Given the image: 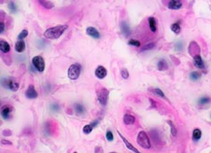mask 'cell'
I'll return each instance as SVG.
<instances>
[{"label":"cell","mask_w":211,"mask_h":153,"mask_svg":"<svg viewBox=\"0 0 211 153\" xmlns=\"http://www.w3.org/2000/svg\"><path fill=\"white\" fill-rule=\"evenodd\" d=\"M68 29V25H60L54 26V27H51L49 29H47L43 35L45 38L47 39H51V40H57L59 39L63 32Z\"/></svg>","instance_id":"cell-1"},{"label":"cell","mask_w":211,"mask_h":153,"mask_svg":"<svg viewBox=\"0 0 211 153\" xmlns=\"http://www.w3.org/2000/svg\"><path fill=\"white\" fill-rule=\"evenodd\" d=\"M137 143L144 149H150L151 148V141L149 140V137L146 134V132L144 131H142L138 133Z\"/></svg>","instance_id":"cell-2"},{"label":"cell","mask_w":211,"mask_h":153,"mask_svg":"<svg viewBox=\"0 0 211 153\" xmlns=\"http://www.w3.org/2000/svg\"><path fill=\"white\" fill-rule=\"evenodd\" d=\"M80 72H81L80 65H79V64H72L68 70V76H69L70 79L75 80L79 76Z\"/></svg>","instance_id":"cell-3"},{"label":"cell","mask_w":211,"mask_h":153,"mask_svg":"<svg viewBox=\"0 0 211 153\" xmlns=\"http://www.w3.org/2000/svg\"><path fill=\"white\" fill-rule=\"evenodd\" d=\"M32 63L33 65V67L35 68V70L39 72H43L44 69H45V62L43 57L41 56H35L32 59Z\"/></svg>","instance_id":"cell-4"},{"label":"cell","mask_w":211,"mask_h":153,"mask_svg":"<svg viewBox=\"0 0 211 153\" xmlns=\"http://www.w3.org/2000/svg\"><path fill=\"white\" fill-rule=\"evenodd\" d=\"M97 95H98V99L99 103L102 105H106L107 103V99H108V95H109L108 90L106 89L105 87H101L100 89L98 90Z\"/></svg>","instance_id":"cell-5"},{"label":"cell","mask_w":211,"mask_h":153,"mask_svg":"<svg viewBox=\"0 0 211 153\" xmlns=\"http://www.w3.org/2000/svg\"><path fill=\"white\" fill-rule=\"evenodd\" d=\"M26 97L29 99H34L38 97V93L36 92L34 87L33 85H30L26 91Z\"/></svg>","instance_id":"cell-6"},{"label":"cell","mask_w":211,"mask_h":153,"mask_svg":"<svg viewBox=\"0 0 211 153\" xmlns=\"http://www.w3.org/2000/svg\"><path fill=\"white\" fill-rule=\"evenodd\" d=\"M6 87H8L10 90H12V91H14V92H16L17 90H18V88H19V84H18V82L17 81H16L15 79H13V78H10V79H7L6 80Z\"/></svg>","instance_id":"cell-7"},{"label":"cell","mask_w":211,"mask_h":153,"mask_svg":"<svg viewBox=\"0 0 211 153\" xmlns=\"http://www.w3.org/2000/svg\"><path fill=\"white\" fill-rule=\"evenodd\" d=\"M86 32H87L88 35H89L90 37H92L94 39H99L100 38L99 32L94 27H88L87 30H86Z\"/></svg>","instance_id":"cell-8"},{"label":"cell","mask_w":211,"mask_h":153,"mask_svg":"<svg viewBox=\"0 0 211 153\" xmlns=\"http://www.w3.org/2000/svg\"><path fill=\"white\" fill-rule=\"evenodd\" d=\"M107 74V71L105 69V67L103 66H99L97 69H96V71H95V75L99 79H103L104 77H106Z\"/></svg>","instance_id":"cell-9"},{"label":"cell","mask_w":211,"mask_h":153,"mask_svg":"<svg viewBox=\"0 0 211 153\" xmlns=\"http://www.w3.org/2000/svg\"><path fill=\"white\" fill-rule=\"evenodd\" d=\"M193 62H194L195 67L198 68V69H199V70H203V69L205 68L204 61H203L202 58H201L199 54H197V55L194 56V61H193Z\"/></svg>","instance_id":"cell-10"},{"label":"cell","mask_w":211,"mask_h":153,"mask_svg":"<svg viewBox=\"0 0 211 153\" xmlns=\"http://www.w3.org/2000/svg\"><path fill=\"white\" fill-rule=\"evenodd\" d=\"M12 111H13V108L11 106H7V105L4 106L1 109V115H2V117L4 119H5V120H8L10 118V114H11Z\"/></svg>","instance_id":"cell-11"},{"label":"cell","mask_w":211,"mask_h":153,"mask_svg":"<svg viewBox=\"0 0 211 153\" xmlns=\"http://www.w3.org/2000/svg\"><path fill=\"white\" fill-rule=\"evenodd\" d=\"M182 6V3L181 0H171L168 4V7L172 10H178Z\"/></svg>","instance_id":"cell-12"},{"label":"cell","mask_w":211,"mask_h":153,"mask_svg":"<svg viewBox=\"0 0 211 153\" xmlns=\"http://www.w3.org/2000/svg\"><path fill=\"white\" fill-rule=\"evenodd\" d=\"M10 49H11L10 44L7 42L0 39V51L3 53H8L10 51Z\"/></svg>","instance_id":"cell-13"},{"label":"cell","mask_w":211,"mask_h":153,"mask_svg":"<svg viewBox=\"0 0 211 153\" xmlns=\"http://www.w3.org/2000/svg\"><path fill=\"white\" fill-rule=\"evenodd\" d=\"M15 50L17 52H19V53H21V52L25 51L26 50V42H25V41L24 40H18L16 42V45H15Z\"/></svg>","instance_id":"cell-14"},{"label":"cell","mask_w":211,"mask_h":153,"mask_svg":"<svg viewBox=\"0 0 211 153\" xmlns=\"http://www.w3.org/2000/svg\"><path fill=\"white\" fill-rule=\"evenodd\" d=\"M117 133H118V135L120 136V138L122 139V141H124V143L126 144V148H127L128 150L132 151H133V152H138L137 149H135V148L133 146L132 144H131V143H130V142H129V141H127V140H126V138H125V137H124V136H123V135H122L119 131H117Z\"/></svg>","instance_id":"cell-15"},{"label":"cell","mask_w":211,"mask_h":153,"mask_svg":"<svg viewBox=\"0 0 211 153\" xmlns=\"http://www.w3.org/2000/svg\"><path fill=\"white\" fill-rule=\"evenodd\" d=\"M121 31H122L123 34L126 37H127V36H129L131 34V29H130L129 25L126 22H122L121 23Z\"/></svg>","instance_id":"cell-16"},{"label":"cell","mask_w":211,"mask_h":153,"mask_svg":"<svg viewBox=\"0 0 211 153\" xmlns=\"http://www.w3.org/2000/svg\"><path fill=\"white\" fill-rule=\"evenodd\" d=\"M123 121H124L125 124H126V125H132V124H134V122H135V117L133 115H132V114H126L124 116Z\"/></svg>","instance_id":"cell-17"},{"label":"cell","mask_w":211,"mask_h":153,"mask_svg":"<svg viewBox=\"0 0 211 153\" xmlns=\"http://www.w3.org/2000/svg\"><path fill=\"white\" fill-rule=\"evenodd\" d=\"M74 110H75L76 114H79V115H80V114H84L85 112H86V109H85L84 105L81 104H74Z\"/></svg>","instance_id":"cell-18"},{"label":"cell","mask_w":211,"mask_h":153,"mask_svg":"<svg viewBox=\"0 0 211 153\" xmlns=\"http://www.w3.org/2000/svg\"><path fill=\"white\" fill-rule=\"evenodd\" d=\"M149 26H150V29L153 32H155L157 31V23H156V20L154 17H150L149 20Z\"/></svg>","instance_id":"cell-19"},{"label":"cell","mask_w":211,"mask_h":153,"mask_svg":"<svg viewBox=\"0 0 211 153\" xmlns=\"http://www.w3.org/2000/svg\"><path fill=\"white\" fill-rule=\"evenodd\" d=\"M37 1L39 2V4H41V5H43L46 9H52L54 6V5L49 0H37Z\"/></svg>","instance_id":"cell-20"},{"label":"cell","mask_w":211,"mask_h":153,"mask_svg":"<svg viewBox=\"0 0 211 153\" xmlns=\"http://www.w3.org/2000/svg\"><path fill=\"white\" fill-rule=\"evenodd\" d=\"M201 136H202V132H201V131L199 129H195L193 131V133H192V139H193V141H199V140H200Z\"/></svg>","instance_id":"cell-21"},{"label":"cell","mask_w":211,"mask_h":153,"mask_svg":"<svg viewBox=\"0 0 211 153\" xmlns=\"http://www.w3.org/2000/svg\"><path fill=\"white\" fill-rule=\"evenodd\" d=\"M159 70H166L168 69V64L165 59H160L157 64Z\"/></svg>","instance_id":"cell-22"},{"label":"cell","mask_w":211,"mask_h":153,"mask_svg":"<svg viewBox=\"0 0 211 153\" xmlns=\"http://www.w3.org/2000/svg\"><path fill=\"white\" fill-rule=\"evenodd\" d=\"M171 30L174 33L179 34V33L181 32V25H180V24H179V23H174V24H172L171 26Z\"/></svg>","instance_id":"cell-23"},{"label":"cell","mask_w":211,"mask_h":153,"mask_svg":"<svg viewBox=\"0 0 211 153\" xmlns=\"http://www.w3.org/2000/svg\"><path fill=\"white\" fill-rule=\"evenodd\" d=\"M211 102V99L209 97H202L199 99V105H205V104H208Z\"/></svg>","instance_id":"cell-24"},{"label":"cell","mask_w":211,"mask_h":153,"mask_svg":"<svg viewBox=\"0 0 211 153\" xmlns=\"http://www.w3.org/2000/svg\"><path fill=\"white\" fill-rule=\"evenodd\" d=\"M201 76V74L199 72H197V71H192L190 74H189V78L192 80V81H197L200 78Z\"/></svg>","instance_id":"cell-25"},{"label":"cell","mask_w":211,"mask_h":153,"mask_svg":"<svg viewBox=\"0 0 211 153\" xmlns=\"http://www.w3.org/2000/svg\"><path fill=\"white\" fill-rule=\"evenodd\" d=\"M8 8L10 9V11L12 12V13H16L17 12V6H16V3L15 2H9V4H8Z\"/></svg>","instance_id":"cell-26"},{"label":"cell","mask_w":211,"mask_h":153,"mask_svg":"<svg viewBox=\"0 0 211 153\" xmlns=\"http://www.w3.org/2000/svg\"><path fill=\"white\" fill-rule=\"evenodd\" d=\"M93 130V126L91 124H87L83 127V132L85 134H89Z\"/></svg>","instance_id":"cell-27"},{"label":"cell","mask_w":211,"mask_h":153,"mask_svg":"<svg viewBox=\"0 0 211 153\" xmlns=\"http://www.w3.org/2000/svg\"><path fill=\"white\" fill-rule=\"evenodd\" d=\"M168 124H169L170 126H171V131L172 136H176V135H177V130H176V127H175L174 124H173L171 121H168Z\"/></svg>","instance_id":"cell-28"},{"label":"cell","mask_w":211,"mask_h":153,"mask_svg":"<svg viewBox=\"0 0 211 153\" xmlns=\"http://www.w3.org/2000/svg\"><path fill=\"white\" fill-rule=\"evenodd\" d=\"M27 36H28V31H27V30H23V31L19 33L17 39H18V40H24L25 38H26Z\"/></svg>","instance_id":"cell-29"},{"label":"cell","mask_w":211,"mask_h":153,"mask_svg":"<svg viewBox=\"0 0 211 153\" xmlns=\"http://www.w3.org/2000/svg\"><path fill=\"white\" fill-rule=\"evenodd\" d=\"M128 44H129V45H132L133 47H140V46H141L140 42L137 41V40H133V39L130 40V41L128 42Z\"/></svg>","instance_id":"cell-30"},{"label":"cell","mask_w":211,"mask_h":153,"mask_svg":"<svg viewBox=\"0 0 211 153\" xmlns=\"http://www.w3.org/2000/svg\"><path fill=\"white\" fill-rule=\"evenodd\" d=\"M121 76H122L123 78L127 79V78L129 77V72H128V70H127L126 69H123V70H121Z\"/></svg>","instance_id":"cell-31"},{"label":"cell","mask_w":211,"mask_h":153,"mask_svg":"<svg viewBox=\"0 0 211 153\" xmlns=\"http://www.w3.org/2000/svg\"><path fill=\"white\" fill-rule=\"evenodd\" d=\"M106 140L109 141H112L114 140V135H113V133H112L111 131H106Z\"/></svg>","instance_id":"cell-32"},{"label":"cell","mask_w":211,"mask_h":153,"mask_svg":"<svg viewBox=\"0 0 211 153\" xmlns=\"http://www.w3.org/2000/svg\"><path fill=\"white\" fill-rule=\"evenodd\" d=\"M154 92L156 95H158L159 97H162V98H165V95L163 94V92H162L161 89H159V88H155V89L154 90Z\"/></svg>","instance_id":"cell-33"},{"label":"cell","mask_w":211,"mask_h":153,"mask_svg":"<svg viewBox=\"0 0 211 153\" xmlns=\"http://www.w3.org/2000/svg\"><path fill=\"white\" fill-rule=\"evenodd\" d=\"M5 29V25L3 20H0V33H3Z\"/></svg>","instance_id":"cell-34"},{"label":"cell","mask_w":211,"mask_h":153,"mask_svg":"<svg viewBox=\"0 0 211 153\" xmlns=\"http://www.w3.org/2000/svg\"><path fill=\"white\" fill-rule=\"evenodd\" d=\"M51 108H52V110H53V112H58V111L60 110V106H59V104H52Z\"/></svg>","instance_id":"cell-35"},{"label":"cell","mask_w":211,"mask_h":153,"mask_svg":"<svg viewBox=\"0 0 211 153\" xmlns=\"http://www.w3.org/2000/svg\"><path fill=\"white\" fill-rule=\"evenodd\" d=\"M154 47V43H150V44H148V45H145V46H144V48H143V49H142V51L150 50V49H153Z\"/></svg>","instance_id":"cell-36"},{"label":"cell","mask_w":211,"mask_h":153,"mask_svg":"<svg viewBox=\"0 0 211 153\" xmlns=\"http://www.w3.org/2000/svg\"><path fill=\"white\" fill-rule=\"evenodd\" d=\"M176 50H178V51H182V42L176 43Z\"/></svg>","instance_id":"cell-37"},{"label":"cell","mask_w":211,"mask_h":153,"mask_svg":"<svg viewBox=\"0 0 211 153\" xmlns=\"http://www.w3.org/2000/svg\"><path fill=\"white\" fill-rule=\"evenodd\" d=\"M2 143H3V144H11V142H7V141L5 142V141H2Z\"/></svg>","instance_id":"cell-38"}]
</instances>
